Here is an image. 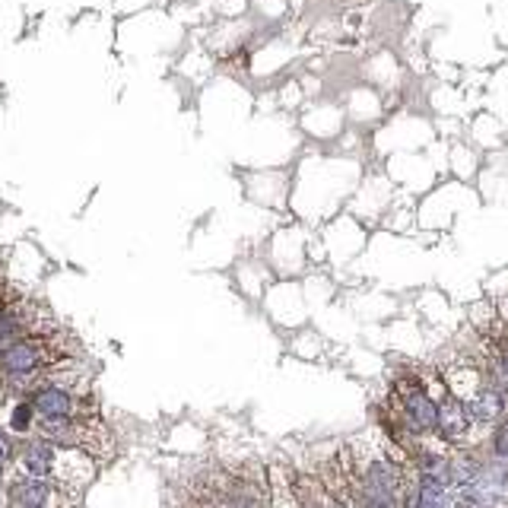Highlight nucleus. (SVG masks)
<instances>
[{
	"label": "nucleus",
	"mask_w": 508,
	"mask_h": 508,
	"mask_svg": "<svg viewBox=\"0 0 508 508\" xmlns=\"http://www.w3.org/2000/svg\"><path fill=\"white\" fill-rule=\"evenodd\" d=\"M505 407H508V397L502 394L499 388H480L473 397H467V410H471L473 423H499L505 416Z\"/></svg>",
	"instance_id": "5"
},
{
	"label": "nucleus",
	"mask_w": 508,
	"mask_h": 508,
	"mask_svg": "<svg viewBox=\"0 0 508 508\" xmlns=\"http://www.w3.org/2000/svg\"><path fill=\"white\" fill-rule=\"evenodd\" d=\"M19 296H23V292L16 289V286H10V283H3V280H0V314L7 312V308L13 305V302L19 299Z\"/></svg>",
	"instance_id": "10"
},
{
	"label": "nucleus",
	"mask_w": 508,
	"mask_h": 508,
	"mask_svg": "<svg viewBox=\"0 0 508 508\" xmlns=\"http://www.w3.org/2000/svg\"><path fill=\"white\" fill-rule=\"evenodd\" d=\"M48 502H51V486L45 483V477H32L10 486V505L32 508V505H48Z\"/></svg>",
	"instance_id": "7"
},
{
	"label": "nucleus",
	"mask_w": 508,
	"mask_h": 508,
	"mask_svg": "<svg viewBox=\"0 0 508 508\" xmlns=\"http://www.w3.org/2000/svg\"><path fill=\"white\" fill-rule=\"evenodd\" d=\"M477 426L471 416V410H467V400L457 394H441L439 400V423H435V439H441L445 445H461L467 435H471V429Z\"/></svg>",
	"instance_id": "3"
},
{
	"label": "nucleus",
	"mask_w": 508,
	"mask_h": 508,
	"mask_svg": "<svg viewBox=\"0 0 508 508\" xmlns=\"http://www.w3.org/2000/svg\"><path fill=\"white\" fill-rule=\"evenodd\" d=\"M32 416H35V407H32V400H26V404L16 407V413H13V429H16V432H26V429L32 426Z\"/></svg>",
	"instance_id": "8"
},
{
	"label": "nucleus",
	"mask_w": 508,
	"mask_h": 508,
	"mask_svg": "<svg viewBox=\"0 0 508 508\" xmlns=\"http://www.w3.org/2000/svg\"><path fill=\"white\" fill-rule=\"evenodd\" d=\"M489 448H493L496 457H508V423H502V426L493 432V439H489Z\"/></svg>",
	"instance_id": "9"
},
{
	"label": "nucleus",
	"mask_w": 508,
	"mask_h": 508,
	"mask_svg": "<svg viewBox=\"0 0 508 508\" xmlns=\"http://www.w3.org/2000/svg\"><path fill=\"white\" fill-rule=\"evenodd\" d=\"M19 467H23L29 477H51V467H54L51 441H45V439L29 441V445L19 451Z\"/></svg>",
	"instance_id": "6"
},
{
	"label": "nucleus",
	"mask_w": 508,
	"mask_h": 508,
	"mask_svg": "<svg viewBox=\"0 0 508 508\" xmlns=\"http://www.w3.org/2000/svg\"><path fill=\"white\" fill-rule=\"evenodd\" d=\"M48 328H54L51 314H48L42 305H35L32 299L19 296L7 312L0 314V353L7 350V346H13L16 340H23V337H29V334H38V330H48Z\"/></svg>",
	"instance_id": "2"
},
{
	"label": "nucleus",
	"mask_w": 508,
	"mask_h": 508,
	"mask_svg": "<svg viewBox=\"0 0 508 508\" xmlns=\"http://www.w3.org/2000/svg\"><path fill=\"white\" fill-rule=\"evenodd\" d=\"M32 407L42 416H96V410H83V397L70 394L54 384H38L32 388Z\"/></svg>",
	"instance_id": "4"
},
{
	"label": "nucleus",
	"mask_w": 508,
	"mask_h": 508,
	"mask_svg": "<svg viewBox=\"0 0 508 508\" xmlns=\"http://www.w3.org/2000/svg\"><path fill=\"white\" fill-rule=\"evenodd\" d=\"M74 344L70 337L58 328L38 330L23 340H16L13 346L0 353V375L7 381H32L42 378L48 369H54L60 359H70Z\"/></svg>",
	"instance_id": "1"
}]
</instances>
